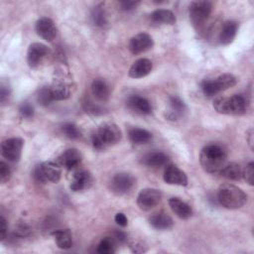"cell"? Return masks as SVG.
Wrapping results in <instances>:
<instances>
[{
    "instance_id": "cell-1",
    "label": "cell",
    "mask_w": 254,
    "mask_h": 254,
    "mask_svg": "<svg viewBox=\"0 0 254 254\" xmlns=\"http://www.w3.org/2000/svg\"><path fill=\"white\" fill-rule=\"evenodd\" d=\"M226 153L216 144H210L202 148L199 155V163L201 168L209 173H218L225 165Z\"/></svg>"
},
{
    "instance_id": "cell-2",
    "label": "cell",
    "mask_w": 254,
    "mask_h": 254,
    "mask_svg": "<svg viewBox=\"0 0 254 254\" xmlns=\"http://www.w3.org/2000/svg\"><path fill=\"white\" fill-rule=\"evenodd\" d=\"M217 199L225 208L237 209L246 203L247 195L238 187L231 184H223L218 189Z\"/></svg>"
},
{
    "instance_id": "cell-3",
    "label": "cell",
    "mask_w": 254,
    "mask_h": 254,
    "mask_svg": "<svg viewBox=\"0 0 254 254\" xmlns=\"http://www.w3.org/2000/svg\"><path fill=\"white\" fill-rule=\"evenodd\" d=\"M122 137L121 130L113 122L102 123L97 131L92 135V145L97 150H102L106 146L114 145Z\"/></svg>"
},
{
    "instance_id": "cell-4",
    "label": "cell",
    "mask_w": 254,
    "mask_h": 254,
    "mask_svg": "<svg viewBox=\"0 0 254 254\" xmlns=\"http://www.w3.org/2000/svg\"><path fill=\"white\" fill-rule=\"evenodd\" d=\"M246 99L240 94L229 97H217L213 101L214 109L220 114L241 115L246 111Z\"/></svg>"
},
{
    "instance_id": "cell-5",
    "label": "cell",
    "mask_w": 254,
    "mask_h": 254,
    "mask_svg": "<svg viewBox=\"0 0 254 254\" xmlns=\"http://www.w3.org/2000/svg\"><path fill=\"white\" fill-rule=\"evenodd\" d=\"M212 4L209 1H193L190 5V18L194 26H201L209 17Z\"/></svg>"
},
{
    "instance_id": "cell-6",
    "label": "cell",
    "mask_w": 254,
    "mask_h": 254,
    "mask_svg": "<svg viewBox=\"0 0 254 254\" xmlns=\"http://www.w3.org/2000/svg\"><path fill=\"white\" fill-rule=\"evenodd\" d=\"M23 146L24 141L19 137L6 139L1 144V155L10 162H18L22 155Z\"/></svg>"
},
{
    "instance_id": "cell-7",
    "label": "cell",
    "mask_w": 254,
    "mask_h": 254,
    "mask_svg": "<svg viewBox=\"0 0 254 254\" xmlns=\"http://www.w3.org/2000/svg\"><path fill=\"white\" fill-rule=\"evenodd\" d=\"M162 193L157 189L147 188L142 190L137 196V205L143 211L154 208L161 201Z\"/></svg>"
},
{
    "instance_id": "cell-8",
    "label": "cell",
    "mask_w": 254,
    "mask_h": 254,
    "mask_svg": "<svg viewBox=\"0 0 254 254\" xmlns=\"http://www.w3.org/2000/svg\"><path fill=\"white\" fill-rule=\"evenodd\" d=\"M134 186L135 179L133 178V176L127 173H118L114 175L110 181L111 190L118 195L129 192Z\"/></svg>"
},
{
    "instance_id": "cell-9",
    "label": "cell",
    "mask_w": 254,
    "mask_h": 254,
    "mask_svg": "<svg viewBox=\"0 0 254 254\" xmlns=\"http://www.w3.org/2000/svg\"><path fill=\"white\" fill-rule=\"evenodd\" d=\"M49 48L42 43H32L27 51V63L30 67H37L49 55Z\"/></svg>"
},
{
    "instance_id": "cell-10",
    "label": "cell",
    "mask_w": 254,
    "mask_h": 254,
    "mask_svg": "<svg viewBox=\"0 0 254 254\" xmlns=\"http://www.w3.org/2000/svg\"><path fill=\"white\" fill-rule=\"evenodd\" d=\"M153 45V39L149 34L139 33L130 39L128 48L133 55H139L152 49Z\"/></svg>"
},
{
    "instance_id": "cell-11",
    "label": "cell",
    "mask_w": 254,
    "mask_h": 254,
    "mask_svg": "<svg viewBox=\"0 0 254 254\" xmlns=\"http://www.w3.org/2000/svg\"><path fill=\"white\" fill-rule=\"evenodd\" d=\"M82 160L81 153L74 148L66 149L64 150L58 158L57 163L61 166L64 167L66 170H74L76 169Z\"/></svg>"
},
{
    "instance_id": "cell-12",
    "label": "cell",
    "mask_w": 254,
    "mask_h": 254,
    "mask_svg": "<svg viewBox=\"0 0 254 254\" xmlns=\"http://www.w3.org/2000/svg\"><path fill=\"white\" fill-rule=\"evenodd\" d=\"M36 32L47 42H52L57 37L58 30L52 19L42 17L36 22Z\"/></svg>"
},
{
    "instance_id": "cell-13",
    "label": "cell",
    "mask_w": 254,
    "mask_h": 254,
    "mask_svg": "<svg viewBox=\"0 0 254 254\" xmlns=\"http://www.w3.org/2000/svg\"><path fill=\"white\" fill-rule=\"evenodd\" d=\"M163 178L164 181L169 185H177L183 187L188 185L187 175L176 165L173 164H168L166 166Z\"/></svg>"
},
{
    "instance_id": "cell-14",
    "label": "cell",
    "mask_w": 254,
    "mask_h": 254,
    "mask_svg": "<svg viewBox=\"0 0 254 254\" xmlns=\"http://www.w3.org/2000/svg\"><path fill=\"white\" fill-rule=\"evenodd\" d=\"M39 169L45 182L58 183L61 180L62 170H61V166L57 162H53V161L44 162L39 166Z\"/></svg>"
},
{
    "instance_id": "cell-15",
    "label": "cell",
    "mask_w": 254,
    "mask_h": 254,
    "mask_svg": "<svg viewBox=\"0 0 254 254\" xmlns=\"http://www.w3.org/2000/svg\"><path fill=\"white\" fill-rule=\"evenodd\" d=\"M153 68L152 62L148 59L142 58L133 63L129 68V76L132 78H142L148 75Z\"/></svg>"
},
{
    "instance_id": "cell-16",
    "label": "cell",
    "mask_w": 254,
    "mask_h": 254,
    "mask_svg": "<svg viewBox=\"0 0 254 254\" xmlns=\"http://www.w3.org/2000/svg\"><path fill=\"white\" fill-rule=\"evenodd\" d=\"M92 179L90 174L85 170H76L73 173L69 188L73 191H79L87 189L91 185Z\"/></svg>"
},
{
    "instance_id": "cell-17",
    "label": "cell",
    "mask_w": 254,
    "mask_h": 254,
    "mask_svg": "<svg viewBox=\"0 0 254 254\" xmlns=\"http://www.w3.org/2000/svg\"><path fill=\"white\" fill-rule=\"evenodd\" d=\"M127 105L130 109H132L134 112L142 115L150 114L152 111V106L148 99H146L143 96L134 94L128 97L127 99Z\"/></svg>"
},
{
    "instance_id": "cell-18",
    "label": "cell",
    "mask_w": 254,
    "mask_h": 254,
    "mask_svg": "<svg viewBox=\"0 0 254 254\" xmlns=\"http://www.w3.org/2000/svg\"><path fill=\"white\" fill-rule=\"evenodd\" d=\"M169 205L172 211L181 219H188L191 216V207L178 197H172L169 199Z\"/></svg>"
},
{
    "instance_id": "cell-19",
    "label": "cell",
    "mask_w": 254,
    "mask_h": 254,
    "mask_svg": "<svg viewBox=\"0 0 254 254\" xmlns=\"http://www.w3.org/2000/svg\"><path fill=\"white\" fill-rule=\"evenodd\" d=\"M237 28H238V24L235 21L229 20L226 21L222 28L221 31L219 33V42L221 45H229L233 42L236 33H237Z\"/></svg>"
},
{
    "instance_id": "cell-20",
    "label": "cell",
    "mask_w": 254,
    "mask_h": 254,
    "mask_svg": "<svg viewBox=\"0 0 254 254\" xmlns=\"http://www.w3.org/2000/svg\"><path fill=\"white\" fill-rule=\"evenodd\" d=\"M168 162H169V157L165 153L159 152V151L150 152L146 154L142 159V163L144 165L152 168H160V167L166 166Z\"/></svg>"
},
{
    "instance_id": "cell-21",
    "label": "cell",
    "mask_w": 254,
    "mask_h": 254,
    "mask_svg": "<svg viewBox=\"0 0 254 254\" xmlns=\"http://www.w3.org/2000/svg\"><path fill=\"white\" fill-rule=\"evenodd\" d=\"M149 222L155 229L158 230L170 229L174 224L172 217L163 211L151 215V217L149 218Z\"/></svg>"
},
{
    "instance_id": "cell-22",
    "label": "cell",
    "mask_w": 254,
    "mask_h": 254,
    "mask_svg": "<svg viewBox=\"0 0 254 254\" xmlns=\"http://www.w3.org/2000/svg\"><path fill=\"white\" fill-rule=\"evenodd\" d=\"M150 19L155 24L173 25L176 23L175 14L168 9H157L150 15Z\"/></svg>"
},
{
    "instance_id": "cell-23",
    "label": "cell",
    "mask_w": 254,
    "mask_h": 254,
    "mask_svg": "<svg viewBox=\"0 0 254 254\" xmlns=\"http://www.w3.org/2000/svg\"><path fill=\"white\" fill-rule=\"evenodd\" d=\"M92 95L99 101H106L110 95L108 84L101 78H96L91 83Z\"/></svg>"
},
{
    "instance_id": "cell-24",
    "label": "cell",
    "mask_w": 254,
    "mask_h": 254,
    "mask_svg": "<svg viewBox=\"0 0 254 254\" xmlns=\"http://www.w3.org/2000/svg\"><path fill=\"white\" fill-rule=\"evenodd\" d=\"M53 237L59 248L68 249L72 246V236L67 229H58L52 232Z\"/></svg>"
},
{
    "instance_id": "cell-25",
    "label": "cell",
    "mask_w": 254,
    "mask_h": 254,
    "mask_svg": "<svg viewBox=\"0 0 254 254\" xmlns=\"http://www.w3.org/2000/svg\"><path fill=\"white\" fill-rule=\"evenodd\" d=\"M220 175L230 181H240L242 179V170L236 163H230L224 165L219 171Z\"/></svg>"
},
{
    "instance_id": "cell-26",
    "label": "cell",
    "mask_w": 254,
    "mask_h": 254,
    "mask_svg": "<svg viewBox=\"0 0 254 254\" xmlns=\"http://www.w3.org/2000/svg\"><path fill=\"white\" fill-rule=\"evenodd\" d=\"M49 88L53 100H64L69 96V89L63 81H55Z\"/></svg>"
},
{
    "instance_id": "cell-27",
    "label": "cell",
    "mask_w": 254,
    "mask_h": 254,
    "mask_svg": "<svg viewBox=\"0 0 254 254\" xmlns=\"http://www.w3.org/2000/svg\"><path fill=\"white\" fill-rule=\"evenodd\" d=\"M217 92L226 90L236 84V77L231 73H223L212 79Z\"/></svg>"
},
{
    "instance_id": "cell-28",
    "label": "cell",
    "mask_w": 254,
    "mask_h": 254,
    "mask_svg": "<svg viewBox=\"0 0 254 254\" xmlns=\"http://www.w3.org/2000/svg\"><path fill=\"white\" fill-rule=\"evenodd\" d=\"M129 139L132 143L141 145L146 144L152 140V134L146 129L142 128H132L129 131Z\"/></svg>"
},
{
    "instance_id": "cell-29",
    "label": "cell",
    "mask_w": 254,
    "mask_h": 254,
    "mask_svg": "<svg viewBox=\"0 0 254 254\" xmlns=\"http://www.w3.org/2000/svg\"><path fill=\"white\" fill-rule=\"evenodd\" d=\"M170 105H171V118H177L178 116H181L185 110H186V105L184 101L179 97V96H171L170 97Z\"/></svg>"
},
{
    "instance_id": "cell-30",
    "label": "cell",
    "mask_w": 254,
    "mask_h": 254,
    "mask_svg": "<svg viewBox=\"0 0 254 254\" xmlns=\"http://www.w3.org/2000/svg\"><path fill=\"white\" fill-rule=\"evenodd\" d=\"M96 252L99 254H113L115 252V239L112 237H104L97 245Z\"/></svg>"
},
{
    "instance_id": "cell-31",
    "label": "cell",
    "mask_w": 254,
    "mask_h": 254,
    "mask_svg": "<svg viewBox=\"0 0 254 254\" xmlns=\"http://www.w3.org/2000/svg\"><path fill=\"white\" fill-rule=\"evenodd\" d=\"M91 17L93 20V23L96 26L99 27H103L106 24V16H105V12L103 10L102 6H96L94 7V9L92 10L91 13Z\"/></svg>"
},
{
    "instance_id": "cell-32",
    "label": "cell",
    "mask_w": 254,
    "mask_h": 254,
    "mask_svg": "<svg viewBox=\"0 0 254 254\" xmlns=\"http://www.w3.org/2000/svg\"><path fill=\"white\" fill-rule=\"evenodd\" d=\"M62 131L65 137L69 139H77L80 136V132L78 128L71 123H65L62 127Z\"/></svg>"
},
{
    "instance_id": "cell-33",
    "label": "cell",
    "mask_w": 254,
    "mask_h": 254,
    "mask_svg": "<svg viewBox=\"0 0 254 254\" xmlns=\"http://www.w3.org/2000/svg\"><path fill=\"white\" fill-rule=\"evenodd\" d=\"M37 100L41 105H44V106L49 105L51 103V101H53L52 96H51V92H50V88L49 87L41 88L38 92Z\"/></svg>"
},
{
    "instance_id": "cell-34",
    "label": "cell",
    "mask_w": 254,
    "mask_h": 254,
    "mask_svg": "<svg viewBox=\"0 0 254 254\" xmlns=\"http://www.w3.org/2000/svg\"><path fill=\"white\" fill-rule=\"evenodd\" d=\"M201 89H202V92L204 93V95H206L208 97L214 96L215 94L218 93L216 91V88L214 86L212 79H204L201 82Z\"/></svg>"
},
{
    "instance_id": "cell-35",
    "label": "cell",
    "mask_w": 254,
    "mask_h": 254,
    "mask_svg": "<svg viewBox=\"0 0 254 254\" xmlns=\"http://www.w3.org/2000/svg\"><path fill=\"white\" fill-rule=\"evenodd\" d=\"M242 177L250 186L254 184V163L250 162L247 164L245 169L242 171Z\"/></svg>"
},
{
    "instance_id": "cell-36",
    "label": "cell",
    "mask_w": 254,
    "mask_h": 254,
    "mask_svg": "<svg viewBox=\"0 0 254 254\" xmlns=\"http://www.w3.org/2000/svg\"><path fill=\"white\" fill-rule=\"evenodd\" d=\"M11 170L5 162H0V182L2 184L8 182L11 178Z\"/></svg>"
},
{
    "instance_id": "cell-37",
    "label": "cell",
    "mask_w": 254,
    "mask_h": 254,
    "mask_svg": "<svg viewBox=\"0 0 254 254\" xmlns=\"http://www.w3.org/2000/svg\"><path fill=\"white\" fill-rule=\"evenodd\" d=\"M19 112L21 113V115L23 117H26V118H30L33 116L34 114V108L33 106L28 103V102H23L20 107H19Z\"/></svg>"
},
{
    "instance_id": "cell-38",
    "label": "cell",
    "mask_w": 254,
    "mask_h": 254,
    "mask_svg": "<svg viewBox=\"0 0 254 254\" xmlns=\"http://www.w3.org/2000/svg\"><path fill=\"white\" fill-rule=\"evenodd\" d=\"M140 4V1H120L119 5L123 11H130L137 7Z\"/></svg>"
},
{
    "instance_id": "cell-39",
    "label": "cell",
    "mask_w": 254,
    "mask_h": 254,
    "mask_svg": "<svg viewBox=\"0 0 254 254\" xmlns=\"http://www.w3.org/2000/svg\"><path fill=\"white\" fill-rule=\"evenodd\" d=\"M10 96V87L8 86L7 83L2 82L1 87H0V97H1V102L4 103L6 99Z\"/></svg>"
},
{
    "instance_id": "cell-40",
    "label": "cell",
    "mask_w": 254,
    "mask_h": 254,
    "mask_svg": "<svg viewBox=\"0 0 254 254\" xmlns=\"http://www.w3.org/2000/svg\"><path fill=\"white\" fill-rule=\"evenodd\" d=\"M84 106H85L86 111L91 112V113H93V114H98V113H101V112H102V109H101L98 105L94 104V103L91 102V101H88V100H87L86 102H84Z\"/></svg>"
},
{
    "instance_id": "cell-41",
    "label": "cell",
    "mask_w": 254,
    "mask_h": 254,
    "mask_svg": "<svg viewBox=\"0 0 254 254\" xmlns=\"http://www.w3.org/2000/svg\"><path fill=\"white\" fill-rule=\"evenodd\" d=\"M8 233V226H7V222L6 219L4 218V216L0 217V239L3 241Z\"/></svg>"
},
{
    "instance_id": "cell-42",
    "label": "cell",
    "mask_w": 254,
    "mask_h": 254,
    "mask_svg": "<svg viewBox=\"0 0 254 254\" xmlns=\"http://www.w3.org/2000/svg\"><path fill=\"white\" fill-rule=\"evenodd\" d=\"M115 222L119 225V226H122V227H125L127 224H128V219L126 217V215L122 212H118L115 214Z\"/></svg>"
},
{
    "instance_id": "cell-43",
    "label": "cell",
    "mask_w": 254,
    "mask_h": 254,
    "mask_svg": "<svg viewBox=\"0 0 254 254\" xmlns=\"http://www.w3.org/2000/svg\"><path fill=\"white\" fill-rule=\"evenodd\" d=\"M114 239H116V240H118V241H120V242H123V241L126 240V235H125V233L122 232V231H116V232H115V238H114Z\"/></svg>"
},
{
    "instance_id": "cell-44",
    "label": "cell",
    "mask_w": 254,
    "mask_h": 254,
    "mask_svg": "<svg viewBox=\"0 0 254 254\" xmlns=\"http://www.w3.org/2000/svg\"><path fill=\"white\" fill-rule=\"evenodd\" d=\"M246 137H247V141H248V143H249V145H250V148L252 149V148H253V140H252V137H253V130H252V129H249V131L247 132Z\"/></svg>"
}]
</instances>
